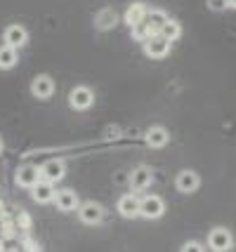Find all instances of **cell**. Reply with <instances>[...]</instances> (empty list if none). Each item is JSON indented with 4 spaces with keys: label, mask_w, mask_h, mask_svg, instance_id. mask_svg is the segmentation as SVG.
I'll use <instances>...</instances> for the list:
<instances>
[{
    "label": "cell",
    "mask_w": 236,
    "mask_h": 252,
    "mask_svg": "<svg viewBox=\"0 0 236 252\" xmlns=\"http://www.w3.org/2000/svg\"><path fill=\"white\" fill-rule=\"evenodd\" d=\"M199 184H201V177L194 170H182L180 175L175 177V187H177L180 193H194L199 189Z\"/></svg>",
    "instance_id": "10"
},
{
    "label": "cell",
    "mask_w": 236,
    "mask_h": 252,
    "mask_svg": "<svg viewBox=\"0 0 236 252\" xmlns=\"http://www.w3.org/2000/svg\"><path fill=\"white\" fill-rule=\"evenodd\" d=\"M0 154H2V139H0Z\"/></svg>",
    "instance_id": "24"
},
{
    "label": "cell",
    "mask_w": 236,
    "mask_h": 252,
    "mask_svg": "<svg viewBox=\"0 0 236 252\" xmlns=\"http://www.w3.org/2000/svg\"><path fill=\"white\" fill-rule=\"evenodd\" d=\"M57 205V210H62V212H73V210H78L80 200L76 196V191H71V189H64V191H57L55 193V200H52Z\"/></svg>",
    "instance_id": "11"
},
{
    "label": "cell",
    "mask_w": 236,
    "mask_h": 252,
    "mask_svg": "<svg viewBox=\"0 0 236 252\" xmlns=\"http://www.w3.org/2000/svg\"><path fill=\"white\" fill-rule=\"evenodd\" d=\"M144 142H146V146H151V149H163V146L170 142V134H168L166 127L154 125V127H149V130H146Z\"/></svg>",
    "instance_id": "14"
},
{
    "label": "cell",
    "mask_w": 236,
    "mask_h": 252,
    "mask_svg": "<svg viewBox=\"0 0 236 252\" xmlns=\"http://www.w3.org/2000/svg\"><path fill=\"white\" fill-rule=\"evenodd\" d=\"M0 250H2V243H0Z\"/></svg>",
    "instance_id": "25"
},
{
    "label": "cell",
    "mask_w": 236,
    "mask_h": 252,
    "mask_svg": "<svg viewBox=\"0 0 236 252\" xmlns=\"http://www.w3.org/2000/svg\"><path fill=\"white\" fill-rule=\"evenodd\" d=\"M31 92H34V97H38V99H50L52 97V92H55V83H52V78L50 76L34 78V83H31Z\"/></svg>",
    "instance_id": "15"
},
{
    "label": "cell",
    "mask_w": 236,
    "mask_h": 252,
    "mask_svg": "<svg viewBox=\"0 0 236 252\" xmlns=\"http://www.w3.org/2000/svg\"><path fill=\"white\" fill-rule=\"evenodd\" d=\"M158 33H161V35H166L170 43H172V40H177V38L182 35V26L175 22V19H170V17H168V22L161 26V31H158Z\"/></svg>",
    "instance_id": "19"
},
{
    "label": "cell",
    "mask_w": 236,
    "mask_h": 252,
    "mask_svg": "<svg viewBox=\"0 0 236 252\" xmlns=\"http://www.w3.org/2000/svg\"><path fill=\"white\" fill-rule=\"evenodd\" d=\"M38 179H40V167H35V165H22L14 175V182L24 189H31L34 184H38Z\"/></svg>",
    "instance_id": "12"
},
{
    "label": "cell",
    "mask_w": 236,
    "mask_h": 252,
    "mask_svg": "<svg viewBox=\"0 0 236 252\" xmlns=\"http://www.w3.org/2000/svg\"><path fill=\"white\" fill-rule=\"evenodd\" d=\"M151 182H154V172H151V167H146V165L135 167L133 175H130V187H133V191H144V189L151 187Z\"/></svg>",
    "instance_id": "9"
},
{
    "label": "cell",
    "mask_w": 236,
    "mask_h": 252,
    "mask_svg": "<svg viewBox=\"0 0 236 252\" xmlns=\"http://www.w3.org/2000/svg\"><path fill=\"white\" fill-rule=\"evenodd\" d=\"M227 7H232V10H236V0H227Z\"/></svg>",
    "instance_id": "23"
},
{
    "label": "cell",
    "mask_w": 236,
    "mask_h": 252,
    "mask_svg": "<svg viewBox=\"0 0 236 252\" xmlns=\"http://www.w3.org/2000/svg\"><path fill=\"white\" fill-rule=\"evenodd\" d=\"M144 52L151 59H163L170 52V40L166 35H161V33H154V35H149L144 40Z\"/></svg>",
    "instance_id": "1"
},
{
    "label": "cell",
    "mask_w": 236,
    "mask_h": 252,
    "mask_svg": "<svg viewBox=\"0 0 236 252\" xmlns=\"http://www.w3.org/2000/svg\"><path fill=\"white\" fill-rule=\"evenodd\" d=\"M166 212V203L161 196H144L139 200V217L144 220H158Z\"/></svg>",
    "instance_id": "2"
},
{
    "label": "cell",
    "mask_w": 236,
    "mask_h": 252,
    "mask_svg": "<svg viewBox=\"0 0 236 252\" xmlns=\"http://www.w3.org/2000/svg\"><path fill=\"white\" fill-rule=\"evenodd\" d=\"M78 217L83 224H88V226H95V224H100L104 220V210H101L100 203H83L78 205Z\"/></svg>",
    "instance_id": "6"
},
{
    "label": "cell",
    "mask_w": 236,
    "mask_h": 252,
    "mask_svg": "<svg viewBox=\"0 0 236 252\" xmlns=\"http://www.w3.org/2000/svg\"><path fill=\"white\" fill-rule=\"evenodd\" d=\"M168 22V14L163 10H146V17H144V24L149 26V31L151 33H158L161 31V26Z\"/></svg>",
    "instance_id": "18"
},
{
    "label": "cell",
    "mask_w": 236,
    "mask_h": 252,
    "mask_svg": "<svg viewBox=\"0 0 236 252\" xmlns=\"http://www.w3.org/2000/svg\"><path fill=\"white\" fill-rule=\"evenodd\" d=\"M55 184L47 182V179H38V184L31 187V196L35 203H52L55 200Z\"/></svg>",
    "instance_id": "13"
},
{
    "label": "cell",
    "mask_w": 236,
    "mask_h": 252,
    "mask_svg": "<svg viewBox=\"0 0 236 252\" xmlns=\"http://www.w3.org/2000/svg\"><path fill=\"white\" fill-rule=\"evenodd\" d=\"M2 40H5V45H12V47L19 50V47H24V45L29 43V31H26L24 26H19V24H12V26L5 29Z\"/></svg>",
    "instance_id": "8"
},
{
    "label": "cell",
    "mask_w": 236,
    "mask_h": 252,
    "mask_svg": "<svg viewBox=\"0 0 236 252\" xmlns=\"http://www.w3.org/2000/svg\"><path fill=\"white\" fill-rule=\"evenodd\" d=\"M118 215L125 217V220H135L139 217V198L135 193H125V196L118 198Z\"/></svg>",
    "instance_id": "7"
},
{
    "label": "cell",
    "mask_w": 236,
    "mask_h": 252,
    "mask_svg": "<svg viewBox=\"0 0 236 252\" xmlns=\"http://www.w3.org/2000/svg\"><path fill=\"white\" fill-rule=\"evenodd\" d=\"M208 248L215 252H225V250H232L234 248V238H232V233L222 226H217L208 233Z\"/></svg>",
    "instance_id": "4"
},
{
    "label": "cell",
    "mask_w": 236,
    "mask_h": 252,
    "mask_svg": "<svg viewBox=\"0 0 236 252\" xmlns=\"http://www.w3.org/2000/svg\"><path fill=\"white\" fill-rule=\"evenodd\" d=\"M146 7L144 2H133L130 7H128V12H125V24L133 29V26H137V24H142L144 22V17H146Z\"/></svg>",
    "instance_id": "16"
},
{
    "label": "cell",
    "mask_w": 236,
    "mask_h": 252,
    "mask_svg": "<svg viewBox=\"0 0 236 252\" xmlns=\"http://www.w3.org/2000/svg\"><path fill=\"white\" fill-rule=\"evenodd\" d=\"M68 104H71V109L76 111L90 109L95 104V92L90 88H85V85H78V88H73L68 92Z\"/></svg>",
    "instance_id": "3"
},
{
    "label": "cell",
    "mask_w": 236,
    "mask_h": 252,
    "mask_svg": "<svg viewBox=\"0 0 236 252\" xmlns=\"http://www.w3.org/2000/svg\"><path fill=\"white\" fill-rule=\"evenodd\" d=\"M111 24H116V12L113 10L100 12V17H97V26H100V29H109Z\"/></svg>",
    "instance_id": "20"
},
{
    "label": "cell",
    "mask_w": 236,
    "mask_h": 252,
    "mask_svg": "<svg viewBox=\"0 0 236 252\" xmlns=\"http://www.w3.org/2000/svg\"><path fill=\"white\" fill-rule=\"evenodd\" d=\"M19 55H17V47L12 45H0V71H7L12 66H17Z\"/></svg>",
    "instance_id": "17"
},
{
    "label": "cell",
    "mask_w": 236,
    "mask_h": 252,
    "mask_svg": "<svg viewBox=\"0 0 236 252\" xmlns=\"http://www.w3.org/2000/svg\"><path fill=\"white\" fill-rule=\"evenodd\" d=\"M199 252V250H205V248H203L201 243L199 241H189V243H184V248H182V252Z\"/></svg>",
    "instance_id": "22"
},
{
    "label": "cell",
    "mask_w": 236,
    "mask_h": 252,
    "mask_svg": "<svg viewBox=\"0 0 236 252\" xmlns=\"http://www.w3.org/2000/svg\"><path fill=\"white\" fill-rule=\"evenodd\" d=\"M64 175H67V167H64V160H59V158H50L40 165V179H47L55 184L59 179H64Z\"/></svg>",
    "instance_id": "5"
},
{
    "label": "cell",
    "mask_w": 236,
    "mask_h": 252,
    "mask_svg": "<svg viewBox=\"0 0 236 252\" xmlns=\"http://www.w3.org/2000/svg\"><path fill=\"white\" fill-rule=\"evenodd\" d=\"M208 7L213 12H222L227 10V0H208Z\"/></svg>",
    "instance_id": "21"
}]
</instances>
